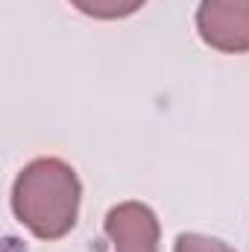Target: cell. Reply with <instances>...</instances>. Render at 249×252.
I'll list each match as a JSON object with an SVG mask.
<instances>
[{"instance_id": "3957f363", "label": "cell", "mask_w": 249, "mask_h": 252, "mask_svg": "<svg viewBox=\"0 0 249 252\" xmlns=\"http://www.w3.org/2000/svg\"><path fill=\"white\" fill-rule=\"evenodd\" d=\"M103 229L115 252H158L161 226H158L156 211L147 202L126 199L121 205L109 208Z\"/></svg>"}, {"instance_id": "5b68a950", "label": "cell", "mask_w": 249, "mask_h": 252, "mask_svg": "<svg viewBox=\"0 0 249 252\" xmlns=\"http://www.w3.org/2000/svg\"><path fill=\"white\" fill-rule=\"evenodd\" d=\"M173 252H238L232 250L226 241L211 238V235H199V232H182L173 244Z\"/></svg>"}, {"instance_id": "277c9868", "label": "cell", "mask_w": 249, "mask_h": 252, "mask_svg": "<svg viewBox=\"0 0 249 252\" xmlns=\"http://www.w3.org/2000/svg\"><path fill=\"white\" fill-rule=\"evenodd\" d=\"M147 0H70V6L76 12H82L85 18L94 21H121L135 15Z\"/></svg>"}, {"instance_id": "6da1fadb", "label": "cell", "mask_w": 249, "mask_h": 252, "mask_svg": "<svg viewBox=\"0 0 249 252\" xmlns=\"http://www.w3.org/2000/svg\"><path fill=\"white\" fill-rule=\"evenodd\" d=\"M79 202L82 182L76 170L56 156L32 158L12 185V211L38 241L64 238L76 226Z\"/></svg>"}, {"instance_id": "7a4b0ae2", "label": "cell", "mask_w": 249, "mask_h": 252, "mask_svg": "<svg viewBox=\"0 0 249 252\" xmlns=\"http://www.w3.org/2000/svg\"><path fill=\"white\" fill-rule=\"evenodd\" d=\"M196 32L217 53H249V0H202Z\"/></svg>"}]
</instances>
